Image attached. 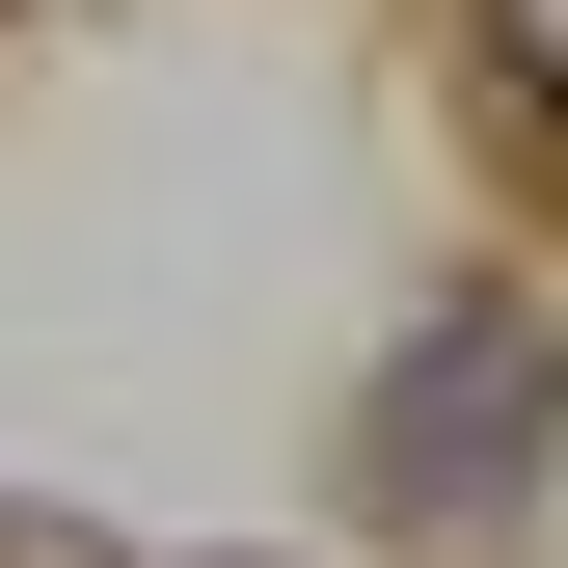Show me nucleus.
I'll use <instances>...</instances> for the list:
<instances>
[{
    "label": "nucleus",
    "mask_w": 568,
    "mask_h": 568,
    "mask_svg": "<svg viewBox=\"0 0 568 568\" xmlns=\"http://www.w3.org/2000/svg\"><path fill=\"white\" fill-rule=\"evenodd\" d=\"M515 379H541L515 325L434 352V379H406V434H379V515H515Z\"/></svg>",
    "instance_id": "1"
}]
</instances>
